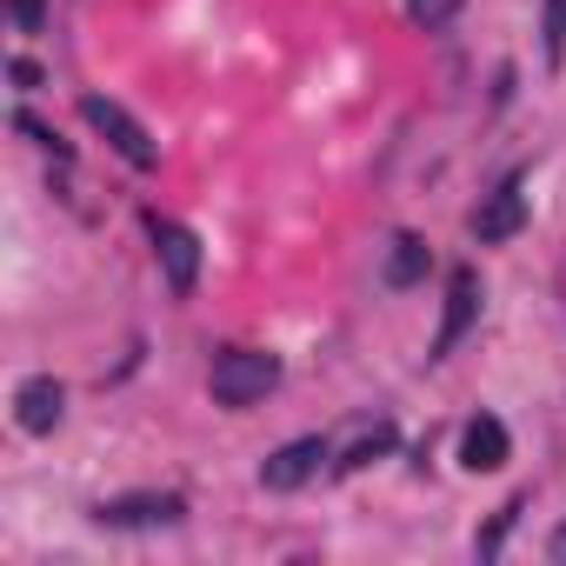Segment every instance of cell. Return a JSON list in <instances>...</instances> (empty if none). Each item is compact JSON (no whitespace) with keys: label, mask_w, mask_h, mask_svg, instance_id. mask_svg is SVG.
<instances>
[{"label":"cell","mask_w":566,"mask_h":566,"mask_svg":"<svg viewBox=\"0 0 566 566\" xmlns=\"http://www.w3.org/2000/svg\"><path fill=\"white\" fill-rule=\"evenodd\" d=\"M539 41H546V61L559 67V61H566V0H546V14H539Z\"/></svg>","instance_id":"7c38bea8"},{"label":"cell","mask_w":566,"mask_h":566,"mask_svg":"<svg viewBox=\"0 0 566 566\" xmlns=\"http://www.w3.org/2000/svg\"><path fill=\"white\" fill-rule=\"evenodd\" d=\"M520 227H526V193H520V180L493 187V193L473 207V240H480V247H500V240H513Z\"/></svg>","instance_id":"52a82bcc"},{"label":"cell","mask_w":566,"mask_h":566,"mask_svg":"<svg viewBox=\"0 0 566 566\" xmlns=\"http://www.w3.org/2000/svg\"><path fill=\"white\" fill-rule=\"evenodd\" d=\"M327 460H334V447H327V440H294V447H280V453H266V460H260V486L294 493V486H307Z\"/></svg>","instance_id":"277c9868"},{"label":"cell","mask_w":566,"mask_h":566,"mask_svg":"<svg viewBox=\"0 0 566 566\" xmlns=\"http://www.w3.org/2000/svg\"><path fill=\"white\" fill-rule=\"evenodd\" d=\"M387 447H394V420H367V427H354V440L340 447V460H334V467H340V473H354V467L380 460Z\"/></svg>","instance_id":"8fae6325"},{"label":"cell","mask_w":566,"mask_h":566,"mask_svg":"<svg viewBox=\"0 0 566 566\" xmlns=\"http://www.w3.org/2000/svg\"><path fill=\"white\" fill-rule=\"evenodd\" d=\"M207 387H213L220 407H253V400H266V394L280 387V360H273V354H253V347H233V354L213 360Z\"/></svg>","instance_id":"7a4b0ae2"},{"label":"cell","mask_w":566,"mask_h":566,"mask_svg":"<svg viewBox=\"0 0 566 566\" xmlns=\"http://www.w3.org/2000/svg\"><path fill=\"white\" fill-rule=\"evenodd\" d=\"M473 314H480V273L473 266H453V280H447V314H440V334H433V360H447L467 340Z\"/></svg>","instance_id":"8992f818"},{"label":"cell","mask_w":566,"mask_h":566,"mask_svg":"<svg viewBox=\"0 0 566 566\" xmlns=\"http://www.w3.org/2000/svg\"><path fill=\"white\" fill-rule=\"evenodd\" d=\"M14 21H21V34H41L48 28V0H14Z\"/></svg>","instance_id":"5bb4252c"},{"label":"cell","mask_w":566,"mask_h":566,"mask_svg":"<svg viewBox=\"0 0 566 566\" xmlns=\"http://www.w3.org/2000/svg\"><path fill=\"white\" fill-rule=\"evenodd\" d=\"M506 453H513V440H506V427H500L493 413L467 420V433H460V460H467L473 473H493V467H506Z\"/></svg>","instance_id":"9c48e42d"},{"label":"cell","mask_w":566,"mask_h":566,"mask_svg":"<svg viewBox=\"0 0 566 566\" xmlns=\"http://www.w3.org/2000/svg\"><path fill=\"white\" fill-rule=\"evenodd\" d=\"M61 413H67V387H61L54 374L21 380V394H14V420H21V433H54Z\"/></svg>","instance_id":"ba28073f"},{"label":"cell","mask_w":566,"mask_h":566,"mask_svg":"<svg viewBox=\"0 0 566 566\" xmlns=\"http://www.w3.org/2000/svg\"><path fill=\"white\" fill-rule=\"evenodd\" d=\"M94 520L101 526H180L187 500L180 493H127V500H101Z\"/></svg>","instance_id":"5b68a950"},{"label":"cell","mask_w":566,"mask_h":566,"mask_svg":"<svg viewBox=\"0 0 566 566\" xmlns=\"http://www.w3.org/2000/svg\"><path fill=\"white\" fill-rule=\"evenodd\" d=\"M427 266H433L427 240H420V233H394V240H387V260H380V280H387V287H420Z\"/></svg>","instance_id":"30bf717a"},{"label":"cell","mask_w":566,"mask_h":566,"mask_svg":"<svg viewBox=\"0 0 566 566\" xmlns=\"http://www.w3.org/2000/svg\"><path fill=\"white\" fill-rule=\"evenodd\" d=\"M147 240H154V253L167 266V287L174 294H193V280H200V240L180 220H160V213H147Z\"/></svg>","instance_id":"3957f363"},{"label":"cell","mask_w":566,"mask_h":566,"mask_svg":"<svg viewBox=\"0 0 566 566\" xmlns=\"http://www.w3.org/2000/svg\"><path fill=\"white\" fill-rule=\"evenodd\" d=\"M14 127H21V134H28V140H41V147H54V134H48V127H41V120H34V114H21V120H14ZM54 154H61V147H54Z\"/></svg>","instance_id":"9a60e30c"},{"label":"cell","mask_w":566,"mask_h":566,"mask_svg":"<svg viewBox=\"0 0 566 566\" xmlns=\"http://www.w3.org/2000/svg\"><path fill=\"white\" fill-rule=\"evenodd\" d=\"M81 120H87V127H94V134H101V140H107V147H114L127 167H140V174H154V167H160V147H154V134H147V127H140V120H134L120 101H107V94H87V101H81Z\"/></svg>","instance_id":"6da1fadb"},{"label":"cell","mask_w":566,"mask_h":566,"mask_svg":"<svg viewBox=\"0 0 566 566\" xmlns=\"http://www.w3.org/2000/svg\"><path fill=\"white\" fill-rule=\"evenodd\" d=\"M553 559H566V533H559V539H553Z\"/></svg>","instance_id":"2e32d148"},{"label":"cell","mask_w":566,"mask_h":566,"mask_svg":"<svg viewBox=\"0 0 566 566\" xmlns=\"http://www.w3.org/2000/svg\"><path fill=\"white\" fill-rule=\"evenodd\" d=\"M453 14H460V0H407V21H413V28H427V34H433V28H447Z\"/></svg>","instance_id":"4fadbf2b"}]
</instances>
